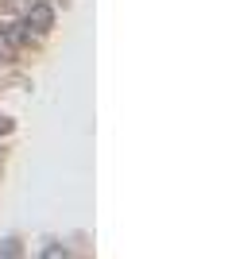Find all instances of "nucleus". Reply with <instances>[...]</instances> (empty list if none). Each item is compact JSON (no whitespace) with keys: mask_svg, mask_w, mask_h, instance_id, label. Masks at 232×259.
<instances>
[{"mask_svg":"<svg viewBox=\"0 0 232 259\" xmlns=\"http://www.w3.org/2000/svg\"><path fill=\"white\" fill-rule=\"evenodd\" d=\"M27 27H31L35 35H43L55 27V8L51 4H31V12H27Z\"/></svg>","mask_w":232,"mask_h":259,"instance_id":"f257e3e1","label":"nucleus"},{"mask_svg":"<svg viewBox=\"0 0 232 259\" xmlns=\"http://www.w3.org/2000/svg\"><path fill=\"white\" fill-rule=\"evenodd\" d=\"M20 35H23L20 23H4V27H0V51H4V54H16V43H20Z\"/></svg>","mask_w":232,"mask_h":259,"instance_id":"f03ea898","label":"nucleus"},{"mask_svg":"<svg viewBox=\"0 0 232 259\" xmlns=\"http://www.w3.org/2000/svg\"><path fill=\"white\" fill-rule=\"evenodd\" d=\"M62 255H66V248H58V244L55 248H43V259H62Z\"/></svg>","mask_w":232,"mask_h":259,"instance_id":"7ed1b4c3","label":"nucleus"},{"mask_svg":"<svg viewBox=\"0 0 232 259\" xmlns=\"http://www.w3.org/2000/svg\"><path fill=\"white\" fill-rule=\"evenodd\" d=\"M0 132H12V120H4V116H0Z\"/></svg>","mask_w":232,"mask_h":259,"instance_id":"20e7f679","label":"nucleus"}]
</instances>
